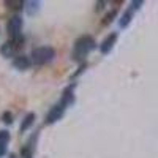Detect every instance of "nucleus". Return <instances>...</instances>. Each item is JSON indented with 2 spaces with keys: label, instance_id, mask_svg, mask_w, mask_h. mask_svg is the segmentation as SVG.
Returning a JSON list of instances; mask_svg holds the SVG:
<instances>
[{
  "label": "nucleus",
  "instance_id": "nucleus-1",
  "mask_svg": "<svg viewBox=\"0 0 158 158\" xmlns=\"http://www.w3.org/2000/svg\"><path fill=\"white\" fill-rule=\"evenodd\" d=\"M95 48V40L92 36H82L79 38L76 44H74V51H73V59L74 60H84L87 57V54Z\"/></svg>",
  "mask_w": 158,
  "mask_h": 158
},
{
  "label": "nucleus",
  "instance_id": "nucleus-2",
  "mask_svg": "<svg viewBox=\"0 0 158 158\" xmlns=\"http://www.w3.org/2000/svg\"><path fill=\"white\" fill-rule=\"evenodd\" d=\"M54 54L56 52L51 46H41V48H36V49L32 51L30 60L35 65H44V63H48L54 59Z\"/></svg>",
  "mask_w": 158,
  "mask_h": 158
},
{
  "label": "nucleus",
  "instance_id": "nucleus-3",
  "mask_svg": "<svg viewBox=\"0 0 158 158\" xmlns=\"http://www.w3.org/2000/svg\"><path fill=\"white\" fill-rule=\"evenodd\" d=\"M6 30H8L10 40L21 36V30H22V19H21L19 16H13V18L8 21V24H6Z\"/></svg>",
  "mask_w": 158,
  "mask_h": 158
},
{
  "label": "nucleus",
  "instance_id": "nucleus-4",
  "mask_svg": "<svg viewBox=\"0 0 158 158\" xmlns=\"http://www.w3.org/2000/svg\"><path fill=\"white\" fill-rule=\"evenodd\" d=\"M141 5H142V2H133V3H131V6H130V8H128V10L123 13V16L120 18V22H118L122 29H125L127 25L130 24V21L133 19V13H135V10H138Z\"/></svg>",
  "mask_w": 158,
  "mask_h": 158
},
{
  "label": "nucleus",
  "instance_id": "nucleus-5",
  "mask_svg": "<svg viewBox=\"0 0 158 158\" xmlns=\"http://www.w3.org/2000/svg\"><path fill=\"white\" fill-rule=\"evenodd\" d=\"M63 111H65V106H62V104H56V106H52V109L49 111L48 117H46V123H52L59 120V118L63 115Z\"/></svg>",
  "mask_w": 158,
  "mask_h": 158
},
{
  "label": "nucleus",
  "instance_id": "nucleus-6",
  "mask_svg": "<svg viewBox=\"0 0 158 158\" xmlns=\"http://www.w3.org/2000/svg\"><path fill=\"white\" fill-rule=\"evenodd\" d=\"M115 41H117V33H111V35L101 43V46H100L101 54H108V52L112 49V46L115 44Z\"/></svg>",
  "mask_w": 158,
  "mask_h": 158
},
{
  "label": "nucleus",
  "instance_id": "nucleus-7",
  "mask_svg": "<svg viewBox=\"0 0 158 158\" xmlns=\"http://www.w3.org/2000/svg\"><path fill=\"white\" fill-rule=\"evenodd\" d=\"M29 65H30V60H29V57H25V56L15 57V60H13V67H15V68H19V70L29 68Z\"/></svg>",
  "mask_w": 158,
  "mask_h": 158
},
{
  "label": "nucleus",
  "instance_id": "nucleus-8",
  "mask_svg": "<svg viewBox=\"0 0 158 158\" xmlns=\"http://www.w3.org/2000/svg\"><path fill=\"white\" fill-rule=\"evenodd\" d=\"M73 101H74L73 87H68L67 90L63 92V97H62V101H60V104H62V106H68V104H71Z\"/></svg>",
  "mask_w": 158,
  "mask_h": 158
},
{
  "label": "nucleus",
  "instance_id": "nucleus-9",
  "mask_svg": "<svg viewBox=\"0 0 158 158\" xmlns=\"http://www.w3.org/2000/svg\"><path fill=\"white\" fill-rule=\"evenodd\" d=\"M8 141H10V135H8V131L2 130V131H0V155H3V153H5Z\"/></svg>",
  "mask_w": 158,
  "mask_h": 158
},
{
  "label": "nucleus",
  "instance_id": "nucleus-10",
  "mask_svg": "<svg viewBox=\"0 0 158 158\" xmlns=\"http://www.w3.org/2000/svg\"><path fill=\"white\" fill-rule=\"evenodd\" d=\"M33 120H35V114H27V115H25L24 122L21 125V131H25L29 127H32L33 125Z\"/></svg>",
  "mask_w": 158,
  "mask_h": 158
},
{
  "label": "nucleus",
  "instance_id": "nucleus-11",
  "mask_svg": "<svg viewBox=\"0 0 158 158\" xmlns=\"http://www.w3.org/2000/svg\"><path fill=\"white\" fill-rule=\"evenodd\" d=\"M15 51H16V49L13 48V44L8 41V43H5L2 48H0V54H3V56H11Z\"/></svg>",
  "mask_w": 158,
  "mask_h": 158
},
{
  "label": "nucleus",
  "instance_id": "nucleus-12",
  "mask_svg": "<svg viewBox=\"0 0 158 158\" xmlns=\"http://www.w3.org/2000/svg\"><path fill=\"white\" fill-rule=\"evenodd\" d=\"M5 5L8 8H11V10H19V8H22L24 2H21V0H6Z\"/></svg>",
  "mask_w": 158,
  "mask_h": 158
},
{
  "label": "nucleus",
  "instance_id": "nucleus-13",
  "mask_svg": "<svg viewBox=\"0 0 158 158\" xmlns=\"http://www.w3.org/2000/svg\"><path fill=\"white\" fill-rule=\"evenodd\" d=\"M115 16H117V11H115V10H112V11L109 13V15L104 16V19H103V22H101V24H103V25H108V24H111V22H112V19H114Z\"/></svg>",
  "mask_w": 158,
  "mask_h": 158
},
{
  "label": "nucleus",
  "instance_id": "nucleus-14",
  "mask_svg": "<svg viewBox=\"0 0 158 158\" xmlns=\"http://www.w3.org/2000/svg\"><path fill=\"white\" fill-rule=\"evenodd\" d=\"M2 118H3L5 123H11V122H13V120H11V118H13V117H11V112H5V114L2 115Z\"/></svg>",
  "mask_w": 158,
  "mask_h": 158
}]
</instances>
